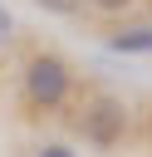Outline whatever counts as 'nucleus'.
<instances>
[{
  "instance_id": "obj_1",
  "label": "nucleus",
  "mask_w": 152,
  "mask_h": 157,
  "mask_svg": "<svg viewBox=\"0 0 152 157\" xmlns=\"http://www.w3.org/2000/svg\"><path fill=\"white\" fill-rule=\"evenodd\" d=\"M74 93V69L59 54H29L25 59V103L34 113H54L64 108Z\"/></svg>"
},
{
  "instance_id": "obj_4",
  "label": "nucleus",
  "mask_w": 152,
  "mask_h": 157,
  "mask_svg": "<svg viewBox=\"0 0 152 157\" xmlns=\"http://www.w3.org/2000/svg\"><path fill=\"white\" fill-rule=\"evenodd\" d=\"M34 5H44V10H54V15H78V10H83V0H34Z\"/></svg>"
},
{
  "instance_id": "obj_2",
  "label": "nucleus",
  "mask_w": 152,
  "mask_h": 157,
  "mask_svg": "<svg viewBox=\"0 0 152 157\" xmlns=\"http://www.w3.org/2000/svg\"><path fill=\"white\" fill-rule=\"evenodd\" d=\"M78 132L83 142L93 147H118L127 137V108L113 98V93H93L83 108H78Z\"/></svg>"
},
{
  "instance_id": "obj_5",
  "label": "nucleus",
  "mask_w": 152,
  "mask_h": 157,
  "mask_svg": "<svg viewBox=\"0 0 152 157\" xmlns=\"http://www.w3.org/2000/svg\"><path fill=\"white\" fill-rule=\"evenodd\" d=\"M10 34H15V20H10V10H5V5H0V49H5V44H10Z\"/></svg>"
},
{
  "instance_id": "obj_6",
  "label": "nucleus",
  "mask_w": 152,
  "mask_h": 157,
  "mask_svg": "<svg viewBox=\"0 0 152 157\" xmlns=\"http://www.w3.org/2000/svg\"><path fill=\"white\" fill-rule=\"evenodd\" d=\"M34 157H74V152H69V147H64V142H44V147H39V152H34Z\"/></svg>"
},
{
  "instance_id": "obj_7",
  "label": "nucleus",
  "mask_w": 152,
  "mask_h": 157,
  "mask_svg": "<svg viewBox=\"0 0 152 157\" xmlns=\"http://www.w3.org/2000/svg\"><path fill=\"white\" fill-rule=\"evenodd\" d=\"M88 5H98V10H103V15H118V10H127V5H132V0H88Z\"/></svg>"
},
{
  "instance_id": "obj_3",
  "label": "nucleus",
  "mask_w": 152,
  "mask_h": 157,
  "mask_svg": "<svg viewBox=\"0 0 152 157\" xmlns=\"http://www.w3.org/2000/svg\"><path fill=\"white\" fill-rule=\"evenodd\" d=\"M113 54H152V25H132V29H113L108 34Z\"/></svg>"
}]
</instances>
